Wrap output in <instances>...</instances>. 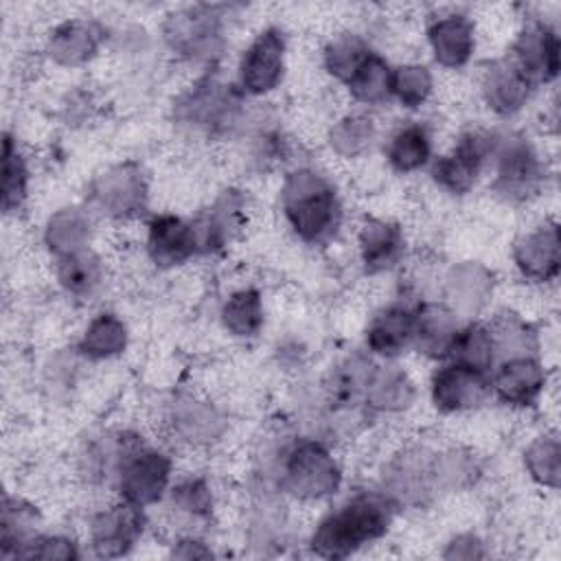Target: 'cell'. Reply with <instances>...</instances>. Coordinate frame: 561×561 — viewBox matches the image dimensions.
Segmentation results:
<instances>
[{
    "mask_svg": "<svg viewBox=\"0 0 561 561\" xmlns=\"http://www.w3.org/2000/svg\"><path fill=\"white\" fill-rule=\"evenodd\" d=\"M397 513V506L377 486L353 491L316 522L307 548L320 559H348L381 541L390 533Z\"/></svg>",
    "mask_w": 561,
    "mask_h": 561,
    "instance_id": "obj_1",
    "label": "cell"
},
{
    "mask_svg": "<svg viewBox=\"0 0 561 561\" xmlns=\"http://www.w3.org/2000/svg\"><path fill=\"white\" fill-rule=\"evenodd\" d=\"M278 204L287 228L305 245H327L344 224L337 186L313 167H296L283 178Z\"/></svg>",
    "mask_w": 561,
    "mask_h": 561,
    "instance_id": "obj_2",
    "label": "cell"
},
{
    "mask_svg": "<svg viewBox=\"0 0 561 561\" xmlns=\"http://www.w3.org/2000/svg\"><path fill=\"white\" fill-rule=\"evenodd\" d=\"M285 497L313 504L333 497L344 484V469L329 443L316 436H298L280 447L263 471Z\"/></svg>",
    "mask_w": 561,
    "mask_h": 561,
    "instance_id": "obj_3",
    "label": "cell"
},
{
    "mask_svg": "<svg viewBox=\"0 0 561 561\" xmlns=\"http://www.w3.org/2000/svg\"><path fill=\"white\" fill-rule=\"evenodd\" d=\"M173 116L178 125L206 138L230 136L243 127L245 96L234 81L226 83L208 68L206 75L175 99Z\"/></svg>",
    "mask_w": 561,
    "mask_h": 561,
    "instance_id": "obj_4",
    "label": "cell"
},
{
    "mask_svg": "<svg viewBox=\"0 0 561 561\" xmlns=\"http://www.w3.org/2000/svg\"><path fill=\"white\" fill-rule=\"evenodd\" d=\"M491 167V191L506 204H524L537 197L546 182V164L535 142L517 131L497 134Z\"/></svg>",
    "mask_w": 561,
    "mask_h": 561,
    "instance_id": "obj_5",
    "label": "cell"
},
{
    "mask_svg": "<svg viewBox=\"0 0 561 561\" xmlns=\"http://www.w3.org/2000/svg\"><path fill=\"white\" fill-rule=\"evenodd\" d=\"M434 454L436 447L432 445L410 443L383 462L377 489L397 506V511H421L438 497Z\"/></svg>",
    "mask_w": 561,
    "mask_h": 561,
    "instance_id": "obj_6",
    "label": "cell"
},
{
    "mask_svg": "<svg viewBox=\"0 0 561 561\" xmlns=\"http://www.w3.org/2000/svg\"><path fill=\"white\" fill-rule=\"evenodd\" d=\"M175 480L173 456L145 438L125 456L114 478V497L149 508L164 502Z\"/></svg>",
    "mask_w": 561,
    "mask_h": 561,
    "instance_id": "obj_7",
    "label": "cell"
},
{
    "mask_svg": "<svg viewBox=\"0 0 561 561\" xmlns=\"http://www.w3.org/2000/svg\"><path fill=\"white\" fill-rule=\"evenodd\" d=\"M149 180L134 160L110 164L88 186V210L103 219L129 221L147 210Z\"/></svg>",
    "mask_w": 561,
    "mask_h": 561,
    "instance_id": "obj_8",
    "label": "cell"
},
{
    "mask_svg": "<svg viewBox=\"0 0 561 561\" xmlns=\"http://www.w3.org/2000/svg\"><path fill=\"white\" fill-rule=\"evenodd\" d=\"M495 131L489 129H465L458 134L449 151L443 156H436L430 162V178L432 182L449 195L462 197L471 193L482 178V173L489 169V160L495 145Z\"/></svg>",
    "mask_w": 561,
    "mask_h": 561,
    "instance_id": "obj_9",
    "label": "cell"
},
{
    "mask_svg": "<svg viewBox=\"0 0 561 561\" xmlns=\"http://www.w3.org/2000/svg\"><path fill=\"white\" fill-rule=\"evenodd\" d=\"M162 37L178 57L213 68L226 46L224 18L206 4L180 9L164 20Z\"/></svg>",
    "mask_w": 561,
    "mask_h": 561,
    "instance_id": "obj_10",
    "label": "cell"
},
{
    "mask_svg": "<svg viewBox=\"0 0 561 561\" xmlns=\"http://www.w3.org/2000/svg\"><path fill=\"white\" fill-rule=\"evenodd\" d=\"M147 526V508L114 497L90 515L85 546L96 559H121L142 541Z\"/></svg>",
    "mask_w": 561,
    "mask_h": 561,
    "instance_id": "obj_11",
    "label": "cell"
},
{
    "mask_svg": "<svg viewBox=\"0 0 561 561\" xmlns=\"http://www.w3.org/2000/svg\"><path fill=\"white\" fill-rule=\"evenodd\" d=\"M285 72L287 35L280 26H265L243 48L234 83L245 99H261L280 88Z\"/></svg>",
    "mask_w": 561,
    "mask_h": 561,
    "instance_id": "obj_12",
    "label": "cell"
},
{
    "mask_svg": "<svg viewBox=\"0 0 561 561\" xmlns=\"http://www.w3.org/2000/svg\"><path fill=\"white\" fill-rule=\"evenodd\" d=\"M167 430L184 447L210 449L224 440L230 421L228 414L210 399L182 392L167 408Z\"/></svg>",
    "mask_w": 561,
    "mask_h": 561,
    "instance_id": "obj_13",
    "label": "cell"
},
{
    "mask_svg": "<svg viewBox=\"0 0 561 561\" xmlns=\"http://www.w3.org/2000/svg\"><path fill=\"white\" fill-rule=\"evenodd\" d=\"M430 401L438 414H465L476 412L491 397L489 375L458 366L454 362H438L430 375Z\"/></svg>",
    "mask_w": 561,
    "mask_h": 561,
    "instance_id": "obj_14",
    "label": "cell"
},
{
    "mask_svg": "<svg viewBox=\"0 0 561 561\" xmlns=\"http://www.w3.org/2000/svg\"><path fill=\"white\" fill-rule=\"evenodd\" d=\"M419 298H394L379 307L364 331L366 353L379 362H397L414 344V307Z\"/></svg>",
    "mask_w": 561,
    "mask_h": 561,
    "instance_id": "obj_15",
    "label": "cell"
},
{
    "mask_svg": "<svg viewBox=\"0 0 561 561\" xmlns=\"http://www.w3.org/2000/svg\"><path fill=\"white\" fill-rule=\"evenodd\" d=\"M489 381L495 401L513 410H526L541 399L548 386V370L539 355H511L495 362Z\"/></svg>",
    "mask_w": 561,
    "mask_h": 561,
    "instance_id": "obj_16",
    "label": "cell"
},
{
    "mask_svg": "<svg viewBox=\"0 0 561 561\" xmlns=\"http://www.w3.org/2000/svg\"><path fill=\"white\" fill-rule=\"evenodd\" d=\"M511 261L517 274L537 285L557 280L561 270V239L554 219H543L537 226L519 232L511 245Z\"/></svg>",
    "mask_w": 561,
    "mask_h": 561,
    "instance_id": "obj_17",
    "label": "cell"
},
{
    "mask_svg": "<svg viewBox=\"0 0 561 561\" xmlns=\"http://www.w3.org/2000/svg\"><path fill=\"white\" fill-rule=\"evenodd\" d=\"M145 252L158 270H175L199 256L193 219L156 213L145 224Z\"/></svg>",
    "mask_w": 561,
    "mask_h": 561,
    "instance_id": "obj_18",
    "label": "cell"
},
{
    "mask_svg": "<svg viewBox=\"0 0 561 561\" xmlns=\"http://www.w3.org/2000/svg\"><path fill=\"white\" fill-rule=\"evenodd\" d=\"M559 33L541 18L528 20L515 35L506 53L535 88L548 85L559 75Z\"/></svg>",
    "mask_w": 561,
    "mask_h": 561,
    "instance_id": "obj_19",
    "label": "cell"
},
{
    "mask_svg": "<svg viewBox=\"0 0 561 561\" xmlns=\"http://www.w3.org/2000/svg\"><path fill=\"white\" fill-rule=\"evenodd\" d=\"M357 261L364 274L377 276L397 270L405 259V232L388 217H364L355 232Z\"/></svg>",
    "mask_w": 561,
    "mask_h": 561,
    "instance_id": "obj_20",
    "label": "cell"
},
{
    "mask_svg": "<svg viewBox=\"0 0 561 561\" xmlns=\"http://www.w3.org/2000/svg\"><path fill=\"white\" fill-rule=\"evenodd\" d=\"M533 92V81L508 55L489 61L480 75L482 103L491 114L500 118H511L519 114L530 101Z\"/></svg>",
    "mask_w": 561,
    "mask_h": 561,
    "instance_id": "obj_21",
    "label": "cell"
},
{
    "mask_svg": "<svg viewBox=\"0 0 561 561\" xmlns=\"http://www.w3.org/2000/svg\"><path fill=\"white\" fill-rule=\"evenodd\" d=\"M105 44V28L90 18H66L57 22L44 44L46 57L61 68H81L90 64Z\"/></svg>",
    "mask_w": 561,
    "mask_h": 561,
    "instance_id": "obj_22",
    "label": "cell"
},
{
    "mask_svg": "<svg viewBox=\"0 0 561 561\" xmlns=\"http://www.w3.org/2000/svg\"><path fill=\"white\" fill-rule=\"evenodd\" d=\"M425 42L440 68L460 70L476 53V24L460 11L438 13L425 26Z\"/></svg>",
    "mask_w": 561,
    "mask_h": 561,
    "instance_id": "obj_23",
    "label": "cell"
},
{
    "mask_svg": "<svg viewBox=\"0 0 561 561\" xmlns=\"http://www.w3.org/2000/svg\"><path fill=\"white\" fill-rule=\"evenodd\" d=\"M373 364L368 353H351L331 366L322 381L324 405L331 419L364 410V390Z\"/></svg>",
    "mask_w": 561,
    "mask_h": 561,
    "instance_id": "obj_24",
    "label": "cell"
},
{
    "mask_svg": "<svg viewBox=\"0 0 561 561\" xmlns=\"http://www.w3.org/2000/svg\"><path fill=\"white\" fill-rule=\"evenodd\" d=\"M245 210H248V199L241 191L237 188L221 191L219 197L210 204V208L199 213L193 219L197 243H199V256L224 250L232 241V237L241 230Z\"/></svg>",
    "mask_w": 561,
    "mask_h": 561,
    "instance_id": "obj_25",
    "label": "cell"
},
{
    "mask_svg": "<svg viewBox=\"0 0 561 561\" xmlns=\"http://www.w3.org/2000/svg\"><path fill=\"white\" fill-rule=\"evenodd\" d=\"M495 276L478 261L454 263L445 274V302L465 320L476 318L493 298Z\"/></svg>",
    "mask_w": 561,
    "mask_h": 561,
    "instance_id": "obj_26",
    "label": "cell"
},
{
    "mask_svg": "<svg viewBox=\"0 0 561 561\" xmlns=\"http://www.w3.org/2000/svg\"><path fill=\"white\" fill-rule=\"evenodd\" d=\"M419 399V388L408 370L394 362L373 364L364 390V410L373 414H403Z\"/></svg>",
    "mask_w": 561,
    "mask_h": 561,
    "instance_id": "obj_27",
    "label": "cell"
},
{
    "mask_svg": "<svg viewBox=\"0 0 561 561\" xmlns=\"http://www.w3.org/2000/svg\"><path fill=\"white\" fill-rule=\"evenodd\" d=\"M462 318L445 300H416L414 307V344L419 355L443 362L451 346Z\"/></svg>",
    "mask_w": 561,
    "mask_h": 561,
    "instance_id": "obj_28",
    "label": "cell"
},
{
    "mask_svg": "<svg viewBox=\"0 0 561 561\" xmlns=\"http://www.w3.org/2000/svg\"><path fill=\"white\" fill-rule=\"evenodd\" d=\"M94 237V215L85 206L53 210L42 228V243L53 259L88 250Z\"/></svg>",
    "mask_w": 561,
    "mask_h": 561,
    "instance_id": "obj_29",
    "label": "cell"
},
{
    "mask_svg": "<svg viewBox=\"0 0 561 561\" xmlns=\"http://www.w3.org/2000/svg\"><path fill=\"white\" fill-rule=\"evenodd\" d=\"M383 156L388 167L399 175H410L427 169L434 160L432 129L421 121L401 123L386 138Z\"/></svg>",
    "mask_w": 561,
    "mask_h": 561,
    "instance_id": "obj_30",
    "label": "cell"
},
{
    "mask_svg": "<svg viewBox=\"0 0 561 561\" xmlns=\"http://www.w3.org/2000/svg\"><path fill=\"white\" fill-rule=\"evenodd\" d=\"M129 346V327L114 311H99L83 327L75 351L88 362H107L123 355Z\"/></svg>",
    "mask_w": 561,
    "mask_h": 561,
    "instance_id": "obj_31",
    "label": "cell"
},
{
    "mask_svg": "<svg viewBox=\"0 0 561 561\" xmlns=\"http://www.w3.org/2000/svg\"><path fill=\"white\" fill-rule=\"evenodd\" d=\"M53 261L55 283L68 298L90 300L105 283V263L92 248Z\"/></svg>",
    "mask_w": 561,
    "mask_h": 561,
    "instance_id": "obj_32",
    "label": "cell"
},
{
    "mask_svg": "<svg viewBox=\"0 0 561 561\" xmlns=\"http://www.w3.org/2000/svg\"><path fill=\"white\" fill-rule=\"evenodd\" d=\"M447 362H454L458 366L471 368L476 373L489 375L497 362V348L495 337L484 320H462L460 329L456 331L451 346L447 351ZM443 359V362H445Z\"/></svg>",
    "mask_w": 561,
    "mask_h": 561,
    "instance_id": "obj_33",
    "label": "cell"
},
{
    "mask_svg": "<svg viewBox=\"0 0 561 561\" xmlns=\"http://www.w3.org/2000/svg\"><path fill=\"white\" fill-rule=\"evenodd\" d=\"M31 195V167L18 138L4 129L2 134V213L4 217H18Z\"/></svg>",
    "mask_w": 561,
    "mask_h": 561,
    "instance_id": "obj_34",
    "label": "cell"
},
{
    "mask_svg": "<svg viewBox=\"0 0 561 561\" xmlns=\"http://www.w3.org/2000/svg\"><path fill=\"white\" fill-rule=\"evenodd\" d=\"M167 508L186 519L188 524H204L210 522L217 508V497L210 480L202 473H188L175 478L164 502Z\"/></svg>",
    "mask_w": 561,
    "mask_h": 561,
    "instance_id": "obj_35",
    "label": "cell"
},
{
    "mask_svg": "<svg viewBox=\"0 0 561 561\" xmlns=\"http://www.w3.org/2000/svg\"><path fill=\"white\" fill-rule=\"evenodd\" d=\"M219 322L232 337H256L265 327V302L261 289L252 285L232 289L219 307Z\"/></svg>",
    "mask_w": 561,
    "mask_h": 561,
    "instance_id": "obj_36",
    "label": "cell"
},
{
    "mask_svg": "<svg viewBox=\"0 0 561 561\" xmlns=\"http://www.w3.org/2000/svg\"><path fill=\"white\" fill-rule=\"evenodd\" d=\"M42 513L33 502L20 495H4L0 517V557L13 561L18 550L42 530Z\"/></svg>",
    "mask_w": 561,
    "mask_h": 561,
    "instance_id": "obj_37",
    "label": "cell"
},
{
    "mask_svg": "<svg viewBox=\"0 0 561 561\" xmlns=\"http://www.w3.org/2000/svg\"><path fill=\"white\" fill-rule=\"evenodd\" d=\"M351 101L364 107H379L392 101V64L373 50L353 77L344 83Z\"/></svg>",
    "mask_w": 561,
    "mask_h": 561,
    "instance_id": "obj_38",
    "label": "cell"
},
{
    "mask_svg": "<svg viewBox=\"0 0 561 561\" xmlns=\"http://www.w3.org/2000/svg\"><path fill=\"white\" fill-rule=\"evenodd\" d=\"M377 134V121L368 112H346L327 129V145L333 156L355 160L370 151Z\"/></svg>",
    "mask_w": 561,
    "mask_h": 561,
    "instance_id": "obj_39",
    "label": "cell"
},
{
    "mask_svg": "<svg viewBox=\"0 0 561 561\" xmlns=\"http://www.w3.org/2000/svg\"><path fill=\"white\" fill-rule=\"evenodd\" d=\"M434 476L438 495L458 493L473 489L482 476V465L478 456L465 447H436L434 454Z\"/></svg>",
    "mask_w": 561,
    "mask_h": 561,
    "instance_id": "obj_40",
    "label": "cell"
},
{
    "mask_svg": "<svg viewBox=\"0 0 561 561\" xmlns=\"http://www.w3.org/2000/svg\"><path fill=\"white\" fill-rule=\"evenodd\" d=\"M524 469L528 478L548 491H557L561 482V440L557 430L537 434L524 449Z\"/></svg>",
    "mask_w": 561,
    "mask_h": 561,
    "instance_id": "obj_41",
    "label": "cell"
},
{
    "mask_svg": "<svg viewBox=\"0 0 561 561\" xmlns=\"http://www.w3.org/2000/svg\"><path fill=\"white\" fill-rule=\"evenodd\" d=\"M373 50L375 48L364 35L353 31L337 33L322 48V68L331 79L344 85Z\"/></svg>",
    "mask_w": 561,
    "mask_h": 561,
    "instance_id": "obj_42",
    "label": "cell"
},
{
    "mask_svg": "<svg viewBox=\"0 0 561 561\" xmlns=\"http://www.w3.org/2000/svg\"><path fill=\"white\" fill-rule=\"evenodd\" d=\"M436 79L430 66L403 61L392 66V101L408 112H416L432 99Z\"/></svg>",
    "mask_w": 561,
    "mask_h": 561,
    "instance_id": "obj_43",
    "label": "cell"
},
{
    "mask_svg": "<svg viewBox=\"0 0 561 561\" xmlns=\"http://www.w3.org/2000/svg\"><path fill=\"white\" fill-rule=\"evenodd\" d=\"M489 327L495 337L497 359L511 357V355H528V353L539 355L537 331L519 316H513V313L497 316L493 322H489Z\"/></svg>",
    "mask_w": 561,
    "mask_h": 561,
    "instance_id": "obj_44",
    "label": "cell"
},
{
    "mask_svg": "<svg viewBox=\"0 0 561 561\" xmlns=\"http://www.w3.org/2000/svg\"><path fill=\"white\" fill-rule=\"evenodd\" d=\"M81 543L66 533L39 530L15 554V559H46V561H75L81 559Z\"/></svg>",
    "mask_w": 561,
    "mask_h": 561,
    "instance_id": "obj_45",
    "label": "cell"
},
{
    "mask_svg": "<svg viewBox=\"0 0 561 561\" xmlns=\"http://www.w3.org/2000/svg\"><path fill=\"white\" fill-rule=\"evenodd\" d=\"M443 559H484L489 557L486 543L478 533H458L445 541V548L440 550Z\"/></svg>",
    "mask_w": 561,
    "mask_h": 561,
    "instance_id": "obj_46",
    "label": "cell"
},
{
    "mask_svg": "<svg viewBox=\"0 0 561 561\" xmlns=\"http://www.w3.org/2000/svg\"><path fill=\"white\" fill-rule=\"evenodd\" d=\"M169 557L171 559H213L215 550L197 533H182L178 539L171 541Z\"/></svg>",
    "mask_w": 561,
    "mask_h": 561,
    "instance_id": "obj_47",
    "label": "cell"
}]
</instances>
